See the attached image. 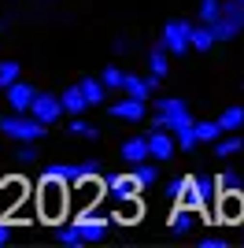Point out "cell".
I'll return each mask as SVG.
<instances>
[{
  "instance_id": "6da1fadb",
  "label": "cell",
  "mask_w": 244,
  "mask_h": 248,
  "mask_svg": "<svg viewBox=\"0 0 244 248\" xmlns=\"http://www.w3.org/2000/svg\"><path fill=\"white\" fill-rule=\"evenodd\" d=\"M67 211H71V193H67V186L56 182V178L41 174V182H37V215L45 218V222H63Z\"/></svg>"
},
{
  "instance_id": "7a4b0ae2",
  "label": "cell",
  "mask_w": 244,
  "mask_h": 248,
  "mask_svg": "<svg viewBox=\"0 0 244 248\" xmlns=\"http://www.w3.org/2000/svg\"><path fill=\"white\" fill-rule=\"evenodd\" d=\"M152 130H182V126H193V115H189V104L182 96H155L152 100Z\"/></svg>"
},
{
  "instance_id": "3957f363",
  "label": "cell",
  "mask_w": 244,
  "mask_h": 248,
  "mask_svg": "<svg viewBox=\"0 0 244 248\" xmlns=\"http://www.w3.org/2000/svg\"><path fill=\"white\" fill-rule=\"evenodd\" d=\"M214 197H218V186H214L211 178H203V174H189V182H185V189H182V197L174 200V204L193 207V211H200V215L211 218Z\"/></svg>"
},
{
  "instance_id": "277c9868",
  "label": "cell",
  "mask_w": 244,
  "mask_h": 248,
  "mask_svg": "<svg viewBox=\"0 0 244 248\" xmlns=\"http://www.w3.org/2000/svg\"><path fill=\"white\" fill-rule=\"evenodd\" d=\"M0 134L22 145V141H41L48 134V126H41L30 111H11V115H0Z\"/></svg>"
},
{
  "instance_id": "5b68a950",
  "label": "cell",
  "mask_w": 244,
  "mask_h": 248,
  "mask_svg": "<svg viewBox=\"0 0 244 248\" xmlns=\"http://www.w3.org/2000/svg\"><path fill=\"white\" fill-rule=\"evenodd\" d=\"M214 30V41H233L244 33V4L237 0H222V11H218V19L211 22Z\"/></svg>"
},
{
  "instance_id": "8992f818",
  "label": "cell",
  "mask_w": 244,
  "mask_h": 248,
  "mask_svg": "<svg viewBox=\"0 0 244 248\" xmlns=\"http://www.w3.org/2000/svg\"><path fill=\"white\" fill-rule=\"evenodd\" d=\"M211 218L226 222V226H237L244 218V193L241 189H222L214 197V207H211Z\"/></svg>"
},
{
  "instance_id": "52a82bcc",
  "label": "cell",
  "mask_w": 244,
  "mask_h": 248,
  "mask_svg": "<svg viewBox=\"0 0 244 248\" xmlns=\"http://www.w3.org/2000/svg\"><path fill=\"white\" fill-rule=\"evenodd\" d=\"M100 170L104 167L96 163V159H85V163H52V167H45V178H56L63 186H74L81 178H96Z\"/></svg>"
},
{
  "instance_id": "ba28073f",
  "label": "cell",
  "mask_w": 244,
  "mask_h": 248,
  "mask_svg": "<svg viewBox=\"0 0 244 248\" xmlns=\"http://www.w3.org/2000/svg\"><path fill=\"white\" fill-rule=\"evenodd\" d=\"M107 218L96 215V207H78V218H74V230H78L81 245H92V241H104L107 237Z\"/></svg>"
},
{
  "instance_id": "9c48e42d",
  "label": "cell",
  "mask_w": 244,
  "mask_h": 248,
  "mask_svg": "<svg viewBox=\"0 0 244 248\" xmlns=\"http://www.w3.org/2000/svg\"><path fill=\"white\" fill-rule=\"evenodd\" d=\"M189 33H193V22H185V19H170L167 26H163L159 45L170 52V56H185V52H189Z\"/></svg>"
},
{
  "instance_id": "30bf717a",
  "label": "cell",
  "mask_w": 244,
  "mask_h": 248,
  "mask_svg": "<svg viewBox=\"0 0 244 248\" xmlns=\"http://www.w3.org/2000/svg\"><path fill=\"white\" fill-rule=\"evenodd\" d=\"M30 115L37 119L41 126H48V130H52V126L63 119L60 96H56V93H41V89H37V93H33V104H30Z\"/></svg>"
},
{
  "instance_id": "8fae6325",
  "label": "cell",
  "mask_w": 244,
  "mask_h": 248,
  "mask_svg": "<svg viewBox=\"0 0 244 248\" xmlns=\"http://www.w3.org/2000/svg\"><path fill=\"white\" fill-rule=\"evenodd\" d=\"M67 193H71V207H96L104 200V182H100V174L81 178V182L67 186Z\"/></svg>"
},
{
  "instance_id": "7c38bea8",
  "label": "cell",
  "mask_w": 244,
  "mask_h": 248,
  "mask_svg": "<svg viewBox=\"0 0 244 248\" xmlns=\"http://www.w3.org/2000/svg\"><path fill=\"white\" fill-rule=\"evenodd\" d=\"M155 89H159V78H155V74H126V71H122V89H119V93L137 96V100L148 104L155 96Z\"/></svg>"
},
{
  "instance_id": "4fadbf2b",
  "label": "cell",
  "mask_w": 244,
  "mask_h": 248,
  "mask_svg": "<svg viewBox=\"0 0 244 248\" xmlns=\"http://www.w3.org/2000/svg\"><path fill=\"white\" fill-rule=\"evenodd\" d=\"M144 141H148V159H155V163H167V159H174V152H178L170 130H148Z\"/></svg>"
},
{
  "instance_id": "5bb4252c",
  "label": "cell",
  "mask_w": 244,
  "mask_h": 248,
  "mask_svg": "<svg viewBox=\"0 0 244 248\" xmlns=\"http://www.w3.org/2000/svg\"><path fill=\"white\" fill-rule=\"evenodd\" d=\"M200 211H193V207H182V204H174L170 218H167V226H170L174 237H185V233H196L200 230Z\"/></svg>"
},
{
  "instance_id": "9a60e30c",
  "label": "cell",
  "mask_w": 244,
  "mask_h": 248,
  "mask_svg": "<svg viewBox=\"0 0 244 248\" xmlns=\"http://www.w3.org/2000/svg\"><path fill=\"white\" fill-rule=\"evenodd\" d=\"M104 197L111 200H126V197H141V186L133 182V174H111L104 182Z\"/></svg>"
},
{
  "instance_id": "2e32d148",
  "label": "cell",
  "mask_w": 244,
  "mask_h": 248,
  "mask_svg": "<svg viewBox=\"0 0 244 248\" xmlns=\"http://www.w3.org/2000/svg\"><path fill=\"white\" fill-rule=\"evenodd\" d=\"M33 93H37V89H33L30 82H22V78H15V82L4 89V96H8V108H11V111H30Z\"/></svg>"
},
{
  "instance_id": "e0dca14e",
  "label": "cell",
  "mask_w": 244,
  "mask_h": 248,
  "mask_svg": "<svg viewBox=\"0 0 244 248\" xmlns=\"http://www.w3.org/2000/svg\"><path fill=\"white\" fill-rule=\"evenodd\" d=\"M107 111H111L115 119H122V123H141V119H144V100H137V96H126V93H122V100H115Z\"/></svg>"
},
{
  "instance_id": "ac0fdd59",
  "label": "cell",
  "mask_w": 244,
  "mask_h": 248,
  "mask_svg": "<svg viewBox=\"0 0 244 248\" xmlns=\"http://www.w3.org/2000/svg\"><path fill=\"white\" fill-rule=\"evenodd\" d=\"M141 215H144V204H141V197H126V200H115L111 222H122V226H133V222H137Z\"/></svg>"
},
{
  "instance_id": "d6986e66",
  "label": "cell",
  "mask_w": 244,
  "mask_h": 248,
  "mask_svg": "<svg viewBox=\"0 0 244 248\" xmlns=\"http://www.w3.org/2000/svg\"><path fill=\"white\" fill-rule=\"evenodd\" d=\"M119 155H122V163H141V159H148V141L144 137H126L119 145Z\"/></svg>"
},
{
  "instance_id": "ffe728a7",
  "label": "cell",
  "mask_w": 244,
  "mask_h": 248,
  "mask_svg": "<svg viewBox=\"0 0 244 248\" xmlns=\"http://www.w3.org/2000/svg\"><path fill=\"white\" fill-rule=\"evenodd\" d=\"M193 134H196V145H214L222 137V126H218V119H200V123L193 119Z\"/></svg>"
},
{
  "instance_id": "44dd1931",
  "label": "cell",
  "mask_w": 244,
  "mask_h": 248,
  "mask_svg": "<svg viewBox=\"0 0 244 248\" xmlns=\"http://www.w3.org/2000/svg\"><path fill=\"white\" fill-rule=\"evenodd\" d=\"M148 74H155L159 82L170 74V52L163 48V45H152V52H148Z\"/></svg>"
},
{
  "instance_id": "7402d4cb",
  "label": "cell",
  "mask_w": 244,
  "mask_h": 248,
  "mask_svg": "<svg viewBox=\"0 0 244 248\" xmlns=\"http://www.w3.org/2000/svg\"><path fill=\"white\" fill-rule=\"evenodd\" d=\"M78 89H81V96H85V104H89V108H100V104L107 100V89H104L100 78H81Z\"/></svg>"
},
{
  "instance_id": "603a6c76",
  "label": "cell",
  "mask_w": 244,
  "mask_h": 248,
  "mask_svg": "<svg viewBox=\"0 0 244 248\" xmlns=\"http://www.w3.org/2000/svg\"><path fill=\"white\" fill-rule=\"evenodd\" d=\"M60 104H63V115H85L89 111V104H85V96H81L78 85H67L63 96H60Z\"/></svg>"
},
{
  "instance_id": "cb8c5ba5",
  "label": "cell",
  "mask_w": 244,
  "mask_h": 248,
  "mask_svg": "<svg viewBox=\"0 0 244 248\" xmlns=\"http://www.w3.org/2000/svg\"><path fill=\"white\" fill-rule=\"evenodd\" d=\"M130 174H133V182H137L141 189H148V186L159 182V167H155V159H141V163H133Z\"/></svg>"
},
{
  "instance_id": "d4e9b609",
  "label": "cell",
  "mask_w": 244,
  "mask_h": 248,
  "mask_svg": "<svg viewBox=\"0 0 244 248\" xmlns=\"http://www.w3.org/2000/svg\"><path fill=\"white\" fill-rule=\"evenodd\" d=\"M214 45H218V41H214L211 26H203V22H200V26H193V33H189V52H211Z\"/></svg>"
},
{
  "instance_id": "484cf974",
  "label": "cell",
  "mask_w": 244,
  "mask_h": 248,
  "mask_svg": "<svg viewBox=\"0 0 244 248\" xmlns=\"http://www.w3.org/2000/svg\"><path fill=\"white\" fill-rule=\"evenodd\" d=\"M218 126H222V134H237L244 126V104H229V108L218 115Z\"/></svg>"
},
{
  "instance_id": "4316f807",
  "label": "cell",
  "mask_w": 244,
  "mask_h": 248,
  "mask_svg": "<svg viewBox=\"0 0 244 248\" xmlns=\"http://www.w3.org/2000/svg\"><path fill=\"white\" fill-rule=\"evenodd\" d=\"M237 152H244V137H241V130H237V134H222L218 141H214V155L229 159V155H237Z\"/></svg>"
},
{
  "instance_id": "83f0119b",
  "label": "cell",
  "mask_w": 244,
  "mask_h": 248,
  "mask_svg": "<svg viewBox=\"0 0 244 248\" xmlns=\"http://www.w3.org/2000/svg\"><path fill=\"white\" fill-rule=\"evenodd\" d=\"M0 197L8 200V207L22 204V200H26V182H22V178H4V182H0Z\"/></svg>"
},
{
  "instance_id": "f1b7e54d",
  "label": "cell",
  "mask_w": 244,
  "mask_h": 248,
  "mask_svg": "<svg viewBox=\"0 0 244 248\" xmlns=\"http://www.w3.org/2000/svg\"><path fill=\"white\" fill-rule=\"evenodd\" d=\"M67 134H71V137H85V141H96V137H100V130H96L92 123H85L81 115H74L71 126H67Z\"/></svg>"
},
{
  "instance_id": "f546056e",
  "label": "cell",
  "mask_w": 244,
  "mask_h": 248,
  "mask_svg": "<svg viewBox=\"0 0 244 248\" xmlns=\"http://www.w3.org/2000/svg\"><path fill=\"white\" fill-rule=\"evenodd\" d=\"M218 11H222V0H200V8H196V22L211 26V22L218 19Z\"/></svg>"
},
{
  "instance_id": "4dcf8cb0",
  "label": "cell",
  "mask_w": 244,
  "mask_h": 248,
  "mask_svg": "<svg viewBox=\"0 0 244 248\" xmlns=\"http://www.w3.org/2000/svg\"><path fill=\"white\" fill-rule=\"evenodd\" d=\"M100 82H104V89H107V93H119V89H122V67L107 63V67L100 71Z\"/></svg>"
},
{
  "instance_id": "1f68e13d",
  "label": "cell",
  "mask_w": 244,
  "mask_h": 248,
  "mask_svg": "<svg viewBox=\"0 0 244 248\" xmlns=\"http://www.w3.org/2000/svg\"><path fill=\"white\" fill-rule=\"evenodd\" d=\"M15 78H22V67L15 60H0V89H8Z\"/></svg>"
},
{
  "instance_id": "d6a6232c",
  "label": "cell",
  "mask_w": 244,
  "mask_h": 248,
  "mask_svg": "<svg viewBox=\"0 0 244 248\" xmlns=\"http://www.w3.org/2000/svg\"><path fill=\"white\" fill-rule=\"evenodd\" d=\"M174 145L182 148V152H193V148H196V134H193V126H182V130H174Z\"/></svg>"
},
{
  "instance_id": "836d02e7",
  "label": "cell",
  "mask_w": 244,
  "mask_h": 248,
  "mask_svg": "<svg viewBox=\"0 0 244 248\" xmlns=\"http://www.w3.org/2000/svg\"><path fill=\"white\" fill-rule=\"evenodd\" d=\"M56 241H60V245H67V248H81V237H78V230H74V222L56 230Z\"/></svg>"
},
{
  "instance_id": "e575fe53",
  "label": "cell",
  "mask_w": 244,
  "mask_h": 248,
  "mask_svg": "<svg viewBox=\"0 0 244 248\" xmlns=\"http://www.w3.org/2000/svg\"><path fill=\"white\" fill-rule=\"evenodd\" d=\"M214 186H218V193H222V189H241V170L226 167L222 174H218V182H214Z\"/></svg>"
},
{
  "instance_id": "d590c367",
  "label": "cell",
  "mask_w": 244,
  "mask_h": 248,
  "mask_svg": "<svg viewBox=\"0 0 244 248\" xmlns=\"http://www.w3.org/2000/svg\"><path fill=\"white\" fill-rule=\"evenodd\" d=\"M15 163H22V167L37 163V148H33V141H22V148H15Z\"/></svg>"
},
{
  "instance_id": "8d00e7d4",
  "label": "cell",
  "mask_w": 244,
  "mask_h": 248,
  "mask_svg": "<svg viewBox=\"0 0 244 248\" xmlns=\"http://www.w3.org/2000/svg\"><path fill=\"white\" fill-rule=\"evenodd\" d=\"M185 182H189V178H170V182H167V186H163V197H167V200H178V197H182V189H185Z\"/></svg>"
},
{
  "instance_id": "74e56055",
  "label": "cell",
  "mask_w": 244,
  "mask_h": 248,
  "mask_svg": "<svg viewBox=\"0 0 244 248\" xmlns=\"http://www.w3.org/2000/svg\"><path fill=\"white\" fill-rule=\"evenodd\" d=\"M229 241L226 237H200V248H226Z\"/></svg>"
},
{
  "instance_id": "f35d334b",
  "label": "cell",
  "mask_w": 244,
  "mask_h": 248,
  "mask_svg": "<svg viewBox=\"0 0 244 248\" xmlns=\"http://www.w3.org/2000/svg\"><path fill=\"white\" fill-rule=\"evenodd\" d=\"M111 48L122 56V52H130V41H126V37H115V45H111Z\"/></svg>"
},
{
  "instance_id": "ab89813d",
  "label": "cell",
  "mask_w": 244,
  "mask_h": 248,
  "mask_svg": "<svg viewBox=\"0 0 244 248\" xmlns=\"http://www.w3.org/2000/svg\"><path fill=\"white\" fill-rule=\"evenodd\" d=\"M8 241H11V226H8V222H0V245H8Z\"/></svg>"
},
{
  "instance_id": "60d3db41",
  "label": "cell",
  "mask_w": 244,
  "mask_h": 248,
  "mask_svg": "<svg viewBox=\"0 0 244 248\" xmlns=\"http://www.w3.org/2000/svg\"><path fill=\"white\" fill-rule=\"evenodd\" d=\"M237 4H244V0H237Z\"/></svg>"
}]
</instances>
